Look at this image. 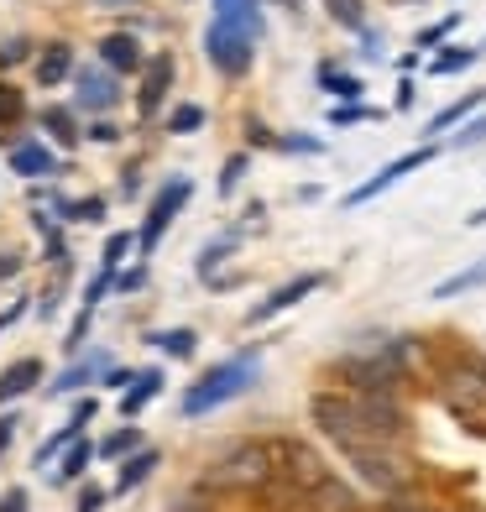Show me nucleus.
<instances>
[{"instance_id":"nucleus-43","label":"nucleus","mask_w":486,"mask_h":512,"mask_svg":"<svg viewBox=\"0 0 486 512\" xmlns=\"http://www.w3.org/2000/svg\"><path fill=\"white\" fill-rule=\"evenodd\" d=\"M16 424H21L16 413H0V455L11 450V439H16Z\"/></svg>"},{"instance_id":"nucleus-5","label":"nucleus","mask_w":486,"mask_h":512,"mask_svg":"<svg viewBox=\"0 0 486 512\" xmlns=\"http://www.w3.org/2000/svg\"><path fill=\"white\" fill-rule=\"evenodd\" d=\"M204 58H210L225 79H241V74H251V63H257V37L230 27V21H210V27H204Z\"/></svg>"},{"instance_id":"nucleus-41","label":"nucleus","mask_w":486,"mask_h":512,"mask_svg":"<svg viewBox=\"0 0 486 512\" xmlns=\"http://www.w3.org/2000/svg\"><path fill=\"white\" fill-rule=\"evenodd\" d=\"M110 288H115V272H105V267H100V277L84 288V304H79V309H95V304H100V298H105Z\"/></svg>"},{"instance_id":"nucleus-7","label":"nucleus","mask_w":486,"mask_h":512,"mask_svg":"<svg viewBox=\"0 0 486 512\" xmlns=\"http://www.w3.org/2000/svg\"><path fill=\"white\" fill-rule=\"evenodd\" d=\"M189 194H194V183L183 178V173H173L162 189L152 194V204H147V220H142V256H152L157 246H162V236H168V225L183 215V204H189Z\"/></svg>"},{"instance_id":"nucleus-21","label":"nucleus","mask_w":486,"mask_h":512,"mask_svg":"<svg viewBox=\"0 0 486 512\" xmlns=\"http://www.w3.org/2000/svg\"><path fill=\"white\" fill-rule=\"evenodd\" d=\"M471 288H486V256H481V262H471V267H460V272H450L445 283H434V288H429V298H439V304H450V298L471 293Z\"/></svg>"},{"instance_id":"nucleus-42","label":"nucleus","mask_w":486,"mask_h":512,"mask_svg":"<svg viewBox=\"0 0 486 512\" xmlns=\"http://www.w3.org/2000/svg\"><path fill=\"white\" fill-rule=\"evenodd\" d=\"M105 497H110L105 486H95V481H84V492H79V507H74V512H100V507H105Z\"/></svg>"},{"instance_id":"nucleus-49","label":"nucleus","mask_w":486,"mask_h":512,"mask_svg":"<svg viewBox=\"0 0 486 512\" xmlns=\"http://www.w3.org/2000/svg\"><path fill=\"white\" fill-rule=\"evenodd\" d=\"M413 100H419V84L403 79V84H398V110H413Z\"/></svg>"},{"instance_id":"nucleus-25","label":"nucleus","mask_w":486,"mask_h":512,"mask_svg":"<svg viewBox=\"0 0 486 512\" xmlns=\"http://www.w3.org/2000/svg\"><path fill=\"white\" fill-rule=\"evenodd\" d=\"M324 11H330V21L335 27H345V32H366L372 21H366V0H324Z\"/></svg>"},{"instance_id":"nucleus-27","label":"nucleus","mask_w":486,"mask_h":512,"mask_svg":"<svg viewBox=\"0 0 486 512\" xmlns=\"http://www.w3.org/2000/svg\"><path fill=\"white\" fill-rule=\"evenodd\" d=\"M100 455V445H89V439H79V445L63 450V465H58V481H84L89 476V460Z\"/></svg>"},{"instance_id":"nucleus-53","label":"nucleus","mask_w":486,"mask_h":512,"mask_svg":"<svg viewBox=\"0 0 486 512\" xmlns=\"http://www.w3.org/2000/svg\"><path fill=\"white\" fill-rule=\"evenodd\" d=\"M21 314H27V304H11V309H6V314H0V330H6V324H16V319H21Z\"/></svg>"},{"instance_id":"nucleus-57","label":"nucleus","mask_w":486,"mask_h":512,"mask_svg":"<svg viewBox=\"0 0 486 512\" xmlns=\"http://www.w3.org/2000/svg\"><path fill=\"white\" fill-rule=\"evenodd\" d=\"M100 6H121V0H100Z\"/></svg>"},{"instance_id":"nucleus-24","label":"nucleus","mask_w":486,"mask_h":512,"mask_svg":"<svg viewBox=\"0 0 486 512\" xmlns=\"http://www.w3.org/2000/svg\"><path fill=\"white\" fill-rule=\"evenodd\" d=\"M304 507H314V512H356V492L351 486H340L335 476L319 486V492H309V502Z\"/></svg>"},{"instance_id":"nucleus-10","label":"nucleus","mask_w":486,"mask_h":512,"mask_svg":"<svg viewBox=\"0 0 486 512\" xmlns=\"http://www.w3.org/2000/svg\"><path fill=\"white\" fill-rule=\"evenodd\" d=\"M168 84H173V53H152L147 68H142V95H136V115H142V121H152V115L162 110Z\"/></svg>"},{"instance_id":"nucleus-22","label":"nucleus","mask_w":486,"mask_h":512,"mask_svg":"<svg viewBox=\"0 0 486 512\" xmlns=\"http://www.w3.org/2000/svg\"><path fill=\"white\" fill-rule=\"evenodd\" d=\"M236 246H241V230H230V236L210 241V246L199 251V262H194V272L204 277V283H220V262H225V256L236 251Z\"/></svg>"},{"instance_id":"nucleus-55","label":"nucleus","mask_w":486,"mask_h":512,"mask_svg":"<svg viewBox=\"0 0 486 512\" xmlns=\"http://www.w3.org/2000/svg\"><path fill=\"white\" fill-rule=\"evenodd\" d=\"M277 6H288V11H298V6H304V0H277Z\"/></svg>"},{"instance_id":"nucleus-8","label":"nucleus","mask_w":486,"mask_h":512,"mask_svg":"<svg viewBox=\"0 0 486 512\" xmlns=\"http://www.w3.org/2000/svg\"><path fill=\"white\" fill-rule=\"evenodd\" d=\"M434 152H439V147L429 142V147H413V152H403V157H392L387 168H377V173L366 178V183H356V189L345 194L340 204H345V209H361V204H372L377 194H387V189H398V183H403L408 173H419V168H429V162H434Z\"/></svg>"},{"instance_id":"nucleus-4","label":"nucleus","mask_w":486,"mask_h":512,"mask_svg":"<svg viewBox=\"0 0 486 512\" xmlns=\"http://www.w3.org/2000/svg\"><path fill=\"white\" fill-rule=\"evenodd\" d=\"M345 465L372 486L377 497H403L408 492V460L398 455V445H366V450H351L345 455Z\"/></svg>"},{"instance_id":"nucleus-46","label":"nucleus","mask_w":486,"mask_h":512,"mask_svg":"<svg viewBox=\"0 0 486 512\" xmlns=\"http://www.w3.org/2000/svg\"><path fill=\"white\" fill-rule=\"evenodd\" d=\"M89 314H95V309H79V319H74V335H68V345H74V351H79L84 335H89Z\"/></svg>"},{"instance_id":"nucleus-39","label":"nucleus","mask_w":486,"mask_h":512,"mask_svg":"<svg viewBox=\"0 0 486 512\" xmlns=\"http://www.w3.org/2000/svg\"><path fill=\"white\" fill-rule=\"evenodd\" d=\"M481 142H486V115H471V121H466V126H460V131L450 136V147H455V152L481 147Z\"/></svg>"},{"instance_id":"nucleus-30","label":"nucleus","mask_w":486,"mask_h":512,"mask_svg":"<svg viewBox=\"0 0 486 512\" xmlns=\"http://www.w3.org/2000/svg\"><path fill=\"white\" fill-rule=\"evenodd\" d=\"M79 439H84V424H79V418H68L53 439H42V445H37V465H53V455H63L68 445H79Z\"/></svg>"},{"instance_id":"nucleus-34","label":"nucleus","mask_w":486,"mask_h":512,"mask_svg":"<svg viewBox=\"0 0 486 512\" xmlns=\"http://www.w3.org/2000/svg\"><path fill=\"white\" fill-rule=\"evenodd\" d=\"M455 27H460V11L439 16L434 27H424L419 37H413V48H419V53H429V48H439V42H450V37H455Z\"/></svg>"},{"instance_id":"nucleus-51","label":"nucleus","mask_w":486,"mask_h":512,"mask_svg":"<svg viewBox=\"0 0 486 512\" xmlns=\"http://www.w3.org/2000/svg\"><path fill=\"white\" fill-rule=\"evenodd\" d=\"M115 288H142V267H131V272H115Z\"/></svg>"},{"instance_id":"nucleus-29","label":"nucleus","mask_w":486,"mask_h":512,"mask_svg":"<svg viewBox=\"0 0 486 512\" xmlns=\"http://www.w3.org/2000/svg\"><path fill=\"white\" fill-rule=\"evenodd\" d=\"M136 450H142V429H136V424H126V429H115V434L100 439V460H126Z\"/></svg>"},{"instance_id":"nucleus-35","label":"nucleus","mask_w":486,"mask_h":512,"mask_svg":"<svg viewBox=\"0 0 486 512\" xmlns=\"http://www.w3.org/2000/svg\"><path fill=\"white\" fill-rule=\"evenodd\" d=\"M361 121H382V110H372V105H330V126L340 131V126H361Z\"/></svg>"},{"instance_id":"nucleus-20","label":"nucleus","mask_w":486,"mask_h":512,"mask_svg":"<svg viewBox=\"0 0 486 512\" xmlns=\"http://www.w3.org/2000/svg\"><path fill=\"white\" fill-rule=\"evenodd\" d=\"M157 392H162V371H157V366L136 371V382L121 392V418H136V413H142V408L157 398Z\"/></svg>"},{"instance_id":"nucleus-38","label":"nucleus","mask_w":486,"mask_h":512,"mask_svg":"<svg viewBox=\"0 0 486 512\" xmlns=\"http://www.w3.org/2000/svg\"><path fill=\"white\" fill-rule=\"evenodd\" d=\"M246 168H251V157H246V152L225 157V168H220V194H236V189H241V178H246Z\"/></svg>"},{"instance_id":"nucleus-52","label":"nucleus","mask_w":486,"mask_h":512,"mask_svg":"<svg viewBox=\"0 0 486 512\" xmlns=\"http://www.w3.org/2000/svg\"><path fill=\"white\" fill-rule=\"evenodd\" d=\"M16 272H21V262H16V256L6 251V256H0V277H16Z\"/></svg>"},{"instance_id":"nucleus-2","label":"nucleus","mask_w":486,"mask_h":512,"mask_svg":"<svg viewBox=\"0 0 486 512\" xmlns=\"http://www.w3.org/2000/svg\"><path fill=\"white\" fill-rule=\"evenodd\" d=\"M309 418H314V429L324 439H335L340 455L366 450V445H387V439H377L372 424H366L356 392H314V398H309Z\"/></svg>"},{"instance_id":"nucleus-6","label":"nucleus","mask_w":486,"mask_h":512,"mask_svg":"<svg viewBox=\"0 0 486 512\" xmlns=\"http://www.w3.org/2000/svg\"><path fill=\"white\" fill-rule=\"evenodd\" d=\"M272 455H277V481L293 486L304 502H309V492H319V486L330 481V465H324L309 445H298V439H277Z\"/></svg>"},{"instance_id":"nucleus-13","label":"nucleus","mask_w":486,"mask_h":512,"mask_svg":"<svg viewBox=\"0 0 486 512\" xmlns=\"http://www.w3.org/2000/svg\"><path fill=\"white\" fill-rule=\"evenodd\" d=\"M100 63L110 68V74H136V68H147V53L131 32H110L100 42Z\"/></svg>"},{"instance_id":"nucleus-14","label":"nucleus","mask_w":486,"mask_h":512,"mask_svg":"<svg viewBox=\"0 0 486 512\" xmlns=\"http://www.w3.org/2000/svg\"><path fill=\"white\" fill-rule=\"evenodd\" d=\"M42 382V361L37 356H21L11 361L6 371H0V403H16V398H27V392Z\"/></svg>"},{"instance_id":"nucleus-15","label":"nucleus","mask_w":486,"mask_h":512,"mask_svg":"<svg viewBox=\"0 0 486 512\" xmlns=\"http://www.w3.org/2000/svg\"><path fill=\"white\" fill-rule=\"evenodd\" d=\"M11 173H21L27 183L53 178V173H58V157H53V147H42V142H21V147L11 152Z\"/></svg>"},{"instance_id":"nucleus-9","label":"nucleus","mask_w":486,"mask_h":512,"mask_svg":"<svg viewBox=\"0 0 486 512\" xmlns=\"http://www.w3.org/2000/svg\"><path fill=\"white\" fill-rule=\"evenodd\" d=\"M319 288H324V272H298L293 283L272 288V293L262 298V304L246 314V324H267V319H277V314H288L293 304H304V298H309V293H319Z\"/></svg>"},{"instance_id":"nucleus-19","label":"nucleus","mask_w":486,"mask_h":512,"mask_svg":"<svg viewBox=\"0 0 486 512\" xmlns=\"http://www.w3.org/2000/svg\"><path fill=\"white\" fill-rule=\"evenodd\" d=\"M68 74H74V48H68V42H48V48H42V58H37V84L53 89V84H63Z\"/></svg>"},{"instance_id":"nucleus-32","label":"nucleus","mask_w":486,"mask_h":512,"mask_svg":"<svg viewBox=\"0 0 486 512\" xmlns=\"http://www.w3.org/2000/svg\"><path fill=\"white\" fill-rule=\"evenodd\" d=\"M95 371H105V356H100V351L89 356V361H79V366H68L63 377L53 382V392H79L84 382H95Z\"/></svg>"},{"instance_id":"nucleus-1","label":"nucleus","mask_w":486,"mask_h":512,"mask_svg":"<svg viewBox=\"0 0 486 512\" xmlns=\"http://www.w3.org/2000/svg\"><path fill=\"white\" fill-rule=\"evenodd\" d=\"M257 371H262V345H251V351H241V356H230V361H220V366L204 371V377L183 392L178 413H183V418H204V413H215V408H225V403L246 398V392L257 387Z\"/></svg>"},{"instance_id":"nucleus-26","label":"nucleus","mask_w":486,"mask_h":512,"mask_svg":"<svg viewBox=\"0 0 486 512\" xmlns=\"http://www.w3.org/2000/svg\"><path fill=\"white\" fill-rule=\"evenodd\" d=\"M162 356H173V361H189L194 351H199V335L194 330H157V335H147Z\"/></svg>"},{"instance_id":"nucleus-11","label":"nucleus","mask_w":486,"mask_h":512,"mask_svg":"<svg viewBox=\"0 0 486 512\" xmlns=\"http://www.w3.org/2000/svg\"><path fill=\"white\" fill-rule=\"evenodd\" d=\"M74 84H79V105L84 110H110L115 100H121L110 68H74Z\"/></svg>"},{"instance_id":"nucleus-17","label":"nucleus","mask_w":486,"mask_h":512,"mask_svg":"<svg viewBox=\"0 0 486 512\" xmlns=\"http://www.w3.org/2000/svg\"><path fill=\"white\" fill-rule=\"evenodd\" d=\"M319 89H324L335 105H356V100L366 95V84H361L356 74H345L340 63H319Z\"/></svg>"},{"instance_id":"nucleus-40","label":"nucleus","mask_w":486,"mask_h":512,"mask_svg":"<svg viewBox=\"0 0 486 512\" xmlns=\"http://www.w3.org/2000/svg\"><path fill=\"white\" fill-rule=\"evenodd\" d=\"M272 152H298V157H319L324 152V142L319 136H277V147Z\"/></svg>"},{"instance_id":"nucleus-54","label":"nucleus","mask_w":486,"mask_h":512,"mask_svg":"<svg viewBox=\"0 0 486 512\" xmlns=\"http://www.w3.org/2000/svg\"><path fill=\"white\" fill-rule=\"evenodd\" d=\"M178 512H210V507H204V502H194V497H189V502H178Z\"/></svg>"},{"instance_id":"nucleus-28","label":"nucleus","mask_w":486,"mask_h":512,"mask_svg":"<svg viewBox=\"0 0 486 512\" xmlns=\"http://www.w3.org/2000/svg\"><path fill=\"white\" fill-rule=\"evenodd\" d=\"M481 53H486V42H481V48H445V53H434V58H429V74H434V79L460 74V68H471Z\"/></svg>"},{"instance_id":"nucleus-33","label":"nucleus","mask_w":486,"mask_h":512,"mask_svg":"<svg viewBox=\"0 0 486 512\" xmlns=\"http://www.w3.org/2000/svg\"><path fill=\"white\" fill-rule=\"evenodd\" d=\"M131 251H142V241H136L131 230H115V236L105 241V256H100V267H105V272H121V262H126Z\"/></svg>"},{"instance_id":"nucleus-45","label":"nucleus","mask_w":486,"mask_h":512,"mask_svg":"<svg viewBox=\"0 0 486 512\" xmlns=\"http://www.w3.org/2000/svg\"><path fill=\"white\" fill-rule=\"evenodd\" d=\"M0 512H27V492H21V486H11V492L0 497Z\"/></svg>"},{"instance_id":"nucleus-31","label":"nucleus","mask_w":486,"mask_h":512,"mask_svg":"<svg viewBox=\"0 0 486 512\" xmlns=\"http://www.w3.org/2000/svg\"><path fill=\"white\" fill-rule=\"evenodd\" d=\"M63 220H74V225H100L105 220V199L100 194H89V199H63Z\"/></svg>"},{"instance_id":"nucleus-12","label":"nucleus","mask_w":486,"mask_h":512,"mask_svg":"<svg viewBox=\"0 0 486 512\" xmlns=\"http://www.w3.org/2000/svg\"><path fill=\"white\" fill-rule=\"evenodd\" d=\"M481 105H486V84L471 89V95H460V100H450L445 110H434V115H429V126H424V136L434 142V136H445V131H455V126H466L471 115H481Z\"/></svg>"},{"instance_id":"nucleus-44","label":"nucleus","mask_w":486,"mask_h":512,"mask_svg":"<svg viewBox=\"0 0 486 512\" xmlns=\"http://www.w3.org/2000/svg\"><path fill=\"white\" fill-rule=\"evenodd\" d=\"M21 58H27V42H6V48H0V68H11V63H21Z\"/></svg>"},{"instance_id":"nucleus-48","label":"nucleus","mask_w":486,"mask_h":512,"mask_svg":"<svg viewBox=\"0 0 486 512\" xmlns=\"http://www.w3.org/2000/svg\"><path fill=\"white\" fill-rule=\"evenodd\" d=\"M382 512H434V507H424V502H408V497H387V507Z\"/></svg>"},{"instance_id":"nucleus-18","label":"nucleus","mask_w":486,"mask_h":512,"mask_svg":"<svg viewBox=\"0 0 486 512\" xmlns=\"http://www.w3.org/2000/svg\"><path fill=\"white\" fill-rule=\"evenodd\" d=\"M157 465H162V455H157L152 445H142L136 455H126V460H121V471H115V492H121V497L136 492V486H142V481L157 471Z\"/></svg>"},{"instance_id":"nucleus-36","label":"nucleus","mask_w":486,"mask_h":512,"mask_svg":"<svg viewBox=\"0 0 486 512\" xmlns=\"http://www.w3.org/2000/svg\"><path fill=\"white\" fill-rule=\"evenodd\" d=\"M27 121V100H21V89L0 84V126H21Z\"/></svg>"},{"instance_id":"nucleus-3","label":"nucleus","mask_w":486,"mask_h":512,"mask_svg":"<svg viewBox=\"0 0 486 512\" xmlns=\"http://www.w3.org/2000/svg\"><path fill=\"white\" fill-rule=\"evenodd\" d=\"M272 481H277V455L267 439H246V445L225 450L210 471V486H225V492H267Z\"/></svg>"},{"instance_id":"nucleus-50","label":"nucleus","mask_w":486,"mask_h":512,"mask_svg":"<svg viewBox=\"0 0 486 512\" xmlns=\"http://www.w3.org/2000/svg\"><path fill=\"white\" fill-rule=\"evenodd\" d=\"M136 382V371H105V387H115V392H126Z\"/></svg>"},{"instance_id":"nucleus-47","label":"nucleus","mask_w":486,"mask_h":512,"mask_svg":"<svg viewBox=\"0 0 486 512\" xmlns=\"http://www.w3.org/2000/svg\"><path fill=\"white\" fill-rule=\"evenodd\" d=\"M361 53H366V58H382V32L366 27V32H361Z\"/></svg>"},{"instance_id":"nucleus-37","label":"nucleus","mask_w":486,"mask_h":512,"mask_svg":"<svg viewBox=\"0 0 486 512\" xmlns=\"http://www.w3.org/2000/svg\"><path fill=\"white\" fill-rule=\"evenodd\" d=\"M204 126V105H178L173 115H168V131L173 136H194Z\"/></svg>"},{"instance_id":"nucleus-16","label":"nucleus","mask_w":486,"mask_h":512,"mask_svg":"<svg viewBox=\"0 0 486 512\" xmlns=\"http://www.w3.org/2000/svg\"><path fill=\"white\" fill-rule=\"evenodd\" d=\"M215 21H230V27H241V32H251V37H267V16H262V6L257 0H215Z\"/></svg>"},{"instance_id":"nucleus-56","label":"nucleus","mask_w":486,"mask_h":512,"mask_svg":"<svg viewBox=\"0 0 486 512\" xmlns=\"http://www.w3.org/2000/svg\"><path fill=\"white\" fill-rule=\"evenodd\" d=\"M476 371H481V382H486V361H481V366H476Z\"/></svg>"},{"instance_id":"nucleus-23","label":"nucleus","mask_w":486,"mask_h":512,"mask_svg":"<svg viewBox=\"0 0 486 512\" xmlns=\"http://www.w3.org/2000/svg\"><path fill=\"white\" fill-rule=\"evenodd\" d=\"M42 131H48L63 152L79 147V121H74V110H63V105H48V110H42Z\"/></svg>"}]
</instances>
